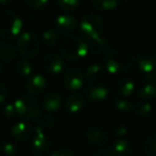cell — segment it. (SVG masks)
I'll return each mask as SVG.
<instances>
[{
	"mask_svg": "<svg viewBox=\"0 0 156 156\" xmlns=\"http://www.w3.org/2000/svg\"><path fill=\"white\" fill-rule=\"evenodd\" d=\"M104 73V68L100 64H91L87 67L83 76L90 84H94V83H100L102 81Z\"/></svg>",
	"mask_w": 156,
	"mask_h": 156,
	"instance_id": "44dd1931",
	"label": "cell"
},
{
	"mask_svg": "<svg viewBox=\"0 0 156 156\" xmlns=\"http://www.w3.org/2000/svg\"><path fill=\"white\" fill-rule=\"evenodd\" d=\"M86 138L88 142L92 146L102 147L108 142L109 136L106 129L101 126H91L86 133Z\"/></svg>",
	"mask_w": 156,
	"mask_h": 156,
	"instance_id": "4fadbf2b",
	"label": "cell"
},
{
	"mask_svg": "<svg viewBox=\"0 0 156 156\" xmlns=\"http://www.w3.org/2000/svg\"><path fill=\"white\" fill-rule=\"evenodd\" d=\"M16 116L25 121L36 119L41 115V107L38 101L31 96H23L14 101Z\"/></svg>",
	"mask_w": 156,
	"mask_h": 156,
	"instance_id": "277c9868",
	"label": "cell"
},
{
	"mask_svg": "<svg viewBox=\"0 0 156 156\" xmlns=\"http://www.w3.org/2000/svg\"><path fill=\"white\" fill-rule=\"evenodd\" d=\"M34 64L32 61L29 60V58H24L17 61L16 63V71L21 76H30L33 73Z\"/></svg>",
	"mask_w": 156,
	"mask_h": 156,
	"instance_id": "603a6c76",
	"label": "cell"
},
{
	"mask_svg": "<svg viewBox=\"0 0 156 156\" xmlns=\"http://www.w3.org/2000/svg\"><path fill=\"white\" fill-rule=\"evenodd\" d=\"M138 97L144 101L153 100L156 97V83L144 82L138 90Z\"/></svg>",
	"mask_w": 156,
	"mask_h": 156,
	"instance_id": "cb8c5ba5",
	"label": "cell"
},
{
	"mask_svg": "<svg viewBox=\"0 0 156 156\" xmlns=\"http://www.w3.org/2000/svg\"><path fill=\"white\" fill-rule=\"evenodd\" d=\"M59 124V121L56 117L51 115H46V116H41L36 119V123L34 126L40 127L42 129H55L57 125Z\"/></svg>",
	"mask_w": 156,
	"mask_h": 156,
	"instance_id": "d4e9b609",
	"label": "cell"
},
{
	"mask_svg": "<svg viewBox=\"0 0 156 156\" xmlns=\"http://www.w3.org/2000/svg\"><path fill=\"white\" fill-rule=\"evenodd\" d=\"M112 133L117 137H123L128 133V126L125 122H118L112 126Z\"/></svg>",
	"mask_w": 156,
	"mask_h": 156,
	"instance_id": "d6a6232c",
	"label": "cell"
},
{
	"mask_svg": "<svg viewBox=\"0 0 156 156\" xmlns=\"http://www.w3.org/2000/svg\"><path fill=\"white\" fill-rule=\"evenodd\" d=\"M142 80L144 82L156 83V70L151 72H146V73H142Z\"/></svg>",
	"mask_w": 156,
	"mask_h": 156,
	"instance_id": "74e56055",
	"label": "cell"
},
{
	"mask_svg": "<svg viewBox=\"0 0 156 156\" xmlns=\"http://www.w3.org/2000/svg\"><path fill=\"white\" fill-rule=\"evenodd\" d=\"M104 20L102 19V17L93 13H89L81 18L79 30L83 39L88 41L102 35L104 32Z\"/></svg>",
	"mask_w": 156,
	"mask_h": 156,
	"instance_id": "5b68a950",
	"label": "cell"
},
{
	"mask_svg": "<svg viewBox=\"0 0 156 156\" xmlns=\"http://www.w3.org/2000/svg\"><path fill=\"white\" fill-rule=\"evenodd\" d=\"M8 96H9L8 88H6V86L3 84V83L0 82V104H2V103L6 100Z\"/></svg>",
	"mask_w": 156,
	"mask_h": 156,
	"instance_id": "8d00e7d4",
	"label": "cell"
},
{
	"mask_svg": "<svg viewBox=\"0 0 156 156\" xmlns=\"http://www.w3.org/2000/svg\"><path fill=\"white\" fill-rule=\"evenodd\" d=\"M16 46L6 41L0 43V60L4 63H11L16 58Z\"/></svg>",
	"mask_w": 156,
	"mask_h": 156,
	"instance_id": "7402d4cb",
	"label": "cell"
},
{
	"mask_svg": "<svg viewBox=\"0 0 156 156\" xmlns=\"http://www.w3.org/2000/svg\"><path fill=\"white\" fill-rule=\"evenodd\" d=\"M50 156H75V154L71 150H69V149L60 148V149H57Z\"/></svg>",
	"mask_w": 156,
	"mask_h": 156,
	"instance_id": "d590c367",
	"label": "cell"
},
{
	"mask_svg": "<svg viewBox=\"0 0 156 156\" xmlns=\"http://www.w3.org/2000/svg\"><path fill=\"white\" fill-rule=\"evenodd\" d=\"M152 111H153L152 105H151V103L148 102V101L142 100V101H140V102L134 104L133 112L135 113L136 116H138V117H140V118H148L149 116H151Z\"/></svg>",
	"mask_w": 156,
	"mask_h": 156,
	"instance_id": "83f0119b",
	"label": "cell"
},
{
	"mask_svg": "<svg viewBox=\"0 0 156 156\" xmlns=\"http://www.w3.org/2000/svg\"><path fill=\"white\" fill-rule=\"evenodd\" d=\"M13 0H0V4L1 5H8V4L12 3Z\"/></svg>",
	"mask_w": 156,
	"mask_h": 156,
	"instance_id": "ab89813d",
	"label": "cell"
},
{
	"mask_svg": "<svg viewBox=\"0 0 156 156\" xmlns=\"http://www.w3.org/2000/svg\"><path fill=\"white\" fill-rule=\"evenodd\" d=\"M115 107L117 111L123 114H129L134 109V103L131 100L126 99V97L117 98L115 101Z\"/></svg>",
	"mask_w": 156,
	"mask_h": 156,
	"instance_id": "f546056e",
	"label": "cell"
},
{
	"mask_svg": "<svg viewBox=\"0 0 156 156\" xmlns=\"http://www.w3.org/2000/svg\"><path fill=\"white\" fill-rule=\"evenodd\" d=\"M43 68L46 72L49 74H60L64 69V61L60 55L56 53H49L44 56L43 62H42Z\"/></svg>",
	"mask_w": 156,
	"mask_h": 156,
	"instance_id": "30bf717a",
	"label": "cell"
},
{
	"mask_svg": "<svg viewBox=\"0 0 156 156\" xmlns=\"http://www.w3.org/2000/svg\"><path fill=\"white\" fill-rule=\"evenodd\" d=\"M63 85L67 89L72 91H76L82 87L85 76L82 71L77 67L69 68L63 74Z\"/></svg>",
	"mask_w": 156,
	"mask_h": 156,
	"instance_id": "9c48e42d",
	"label": "cell"
},
{
	"mask_svg": "<svg viewBox=\"0 0 156 156\" xmlns=\"http://www.w3.org/2000/svg\"><path fill=\"white\" fill-rule=\"evenodd\" d=\"M33 134V126L25 121L17 122L11 129V136L16 141H27Z\"/></svg>",
	"mask_w": 156,
	"mask_h": 156,
	"instance_id": "9a60e30c",
	"label": "cell"
},
{
	"mask_svg": "<svg viewBox=\"0 0 156 156\" xmlns=\"http://www.w3.org/2000/svg\"><path fill=\"white\" fill-rule=\"evenodd\" d=\"M86 41H87L88 47H89V52L93 54H104L110 48L109 41L102 35L95 37V38L88 39Z\"/></svg>",
	"mask_w": 156,
	"mask_h": 156,
	"instance_id": "e0dca14e",
	"label": "cell"
},
{
	"mask_svg": "<svg viewBox=\"0 0 156 156\" xmlns=\"http://www.w3.org/2000/svg\"><path fill=\"white\" fill-rule=\"evenodd\" d=\"M86 104L85 96L80 94H72L65 99L64 108L70 114H77L83 108Z\"/></svg>",
	"mask_w": 156,
	"mask_h": 156,
	"instance_id": "2e32d148",
	"label": "cell"
},
{
	"mask_svg": "<svg viewBox=\"0 0 156 156\" xmlns=\"http://www.w3.org/2000/svg\"><path fill=\"white\" fill-rule=\"evenodd\" d=\"M26 4L33 9H42L48 3L49 0H24Z\"/></svg>",
	"mask_w": 156,
	"mask_h": 156,
	"instance_id": "836d02e7",
	"label": "cell"
},
{
	"mask_svg": "<svg viewBox=\"0 0 156 156\" xmlns=\"http://www.w3.org/2000/svg\"><path fill=\"white\" fill-rule=\"evenodd\" d=\"M42 41L46 47H55L60 41V34L57 30L47 29L42 34Z\"/></svg>",
	"mask_w": 156,
	"mask_h": 156,
	"instance_id": "484cf974",
	"label": "cell"
},
{
	"mask_svg": "<svg viewBox=\"0 0 156 156\" xmlns=\"http://www.w3.org/2000/svg\"><path fill=\"white\" fill-rule=\"evenodd\" d=\"M111 156H129L133 153V146L125 139H118L109 149Z\"/></svg>",
	"mask_w": 156,
	"mask_h": 156,
	"instance_id": "ac0fdd59",
	"label": "cell"
},
{
	"mask_svg": "<svg viewBox=\"0 0 156 156\" xmlns=\"http://www.w3.org/2000/svg\"><path fill=\"white\" fill-rule=\"evenodd\" d=\"M59 8L67 12L76 11L80 5V0H57Z\"/></svg>",
	"mask_w": 156,
	"mask_h": 156,
	"instance_id": "1f68e13d",
	"label": "cell"
},
{
	"mask_svg": "<svg viewBox=\"0 0 156 156\" xmlns=\"http://www.w3.org/2000/svg\"><path fill=\"white\" fill-rule=\"evenodd\" d=\"M0 151L4 156H15L18 154L19 148L16 144V142L11 141V140H6L0 146Z\"/></svg>",
	"mask_w": 156,
	"mask_h": 156,
	"instance_id": "4dcf8cb0",
	"label": "cell"
},
{
	"mask_svg": "<svg viewBox=\"0 0 156 156\" xmlns=\"http://www.w3.org/2000/svg\"><path fill=\"white\" fill-rule=\"evenodd\" d=\"M89 156H111L109 150H106V149H98V150H95L91 153Z\"/></svg>",
	"mask_w": 156,
	"mask_h": 156,
	"instance_id": "f35d334b",
	"label": "cell"
},
{
	"mask_svg": "<svg viewBox=\"0 0 156 156\" xmlns=\"http://www.w3.org/2000/svg\"><path fill=\"white\" fill-rule=\"evenodd\" d=\"M109 90L106 86L98 83H94V84H90L85 88L83 94L87 100L90 102H102L108 97Z\"/></svg>",
	"mask_w": 156,
	"mask_h": 156,
	"instance_id": "7c38bea8",
	"label": "cell"
},
{
	"mask_svg": "<svg viewBox=\"0 0 156 156\" xmlns=\"http://www.w3.org/2000/svg\"><path fill=\"white\" fill-rule=\"evenodd\" d=\"M3 115L6 118H13L16 116V111H15L14 103H9L3 107Z\"/></svg>",
	"mask_w": 156,
	"mask_h": 156,
	"instance_id": "e575fe53",
	"label": "cell"
},
{
	"mask_svg": "<svg viewBox=\"0 0 156 156\" xmlns=\"http://www.w3.org/2000/svg\"><path fill=\"white\" fill-rule=\"evenodd\" d=\"M104 68L110 74L128 71L135 64V55L131 50L122 47L109 48L103 54Z\"/></svg>",
	"mask_w": 156,
	"mask_h": 156,
	"instance_id": "6da1fadb",
	"label": "cell"
},
{
	"mask_svg": "<svg viewBox=\"0 0 156 156\" xmlns=\"http://www.w3.org/2000/svg\"><path fill=\"white\" fill-rule=\"evenodd\" d=\"M91 3L97 10L109 12L119 8L121 0H91Z\"/></svg>",
	"mask_w": 156,
	"mask_h": 156,
	"instance_id": "4316f807",
	"label": "cell"
},
{
	"mask_svg": "<svg viewBox=\"0 0 156 156\" xmlns=\"http://www.w3.org/2000/svg\"><path fill=\"white\" fill-rule=\"evenodd\" d=\"M135 63L142 73L156 70V51L154 49L146 48L136 54Z\"/></svg>",
	"mask_w": 156,
	"mask_h": 156,
	"instance_id": "ba28073f",
	"label": "cell"
},
{
	"mask_svg": "<svg viewBox=\"0 0 156 156\" xmlns=\"http://www.w3.org/2000/svg\"><path fill=\"white\" fill-rule=\"evenodd\" d=\"M77 23V19L75 16L70 14H61L57 17L55 21V27L59 34L69 35L73 31H75Z\"/></svg>",
	"mask_w": 156,
	"mask_h": 156,
	"instance_id": "8fae6325",
	"label": "cell"
},
{
	"mask_svg": "<svg viewBox=\"0 0 156 156\" xmlns=\"http://www.w3.org/2000/svg\"><path fill=\"white\" fill-rule=\"evenodd\" d=\"M116 90L121 97H129L135 90V82L129 76H122L116 83Z\"/></svg>",
	"mask_w": 156,
	"mask_h": 156,
	"instance_id": "ffe728a7",
	"label": "cell"
},
{
	"mask_svg": "<svg viewBox=\"0 0 156 156\" xmlns=\"http://www.w3.org/2000/svg\"><path fill=\"white\" fill-rule=\"evenodd\" d=\"M1 71H2V66H1V64H0V73H1Z\"/></svg>",
	"mask_w": 156,
	"mask_h": 156,
	"instance_id": "60d3db41",
	"label": "cell"
},
{
	"mask_svg": "<svg viewBox=\"0 0 156 156\" xmlns=\"http://www.w3.org/2000/svg\"><path fill=\"white\" fill-rule=\"evenodd\" d=\"M62 105V97L59 93L52 91V93H48L44 97L43 99V107L45 111L49 112V113H54L57 112Z\"/></svg>",
	"mask_w": 156,
	"mask_h": 156,
	"instance_id": "d6986e66",
	"label": "cell"
},
{
	"mask_svg": "<svg viewBox=\"0 0 156 156\" xmlns=\"http://www.w3.org/2000/svg\"><path fill=\"white\" fill-rule=\"evenodd\" d=\"M46 86H47V80L40 73L31 74L30 76H28L26 82V88L28 93L32 96H39L43 94L46 89Z\"/></svg>",
	"mask_w": 156,
	"mask_h": 156,
	"instance_id": "5bb4252c",
	"label": "cell"
},
{
	"mask_svg": "<svg viewBox=\"0 0 156 156\" xmlns=\"http://www.w3.org/2000/svg\"><path fill=\"white\" fill-rule=\"evenodd\" d=\"M142 150L146 156H156V133H151L142 144Z\"/></svg>",
	"mask_w": 156,
	"mask_h": 156,
	"instance_id": "f1b7e54d",
	"label": "cell"
},
{
	"mask_svg": "<svg viewBox=\"0 0 156 156\" xmlns=\"http://www.w3.org/2000/svg\"><path fill=\"white\" fill-rule=\"evenodd\" d=\"M60 52L65 58L70 61H78L86 58L89 53L88 44L82 37L67 36L60 44Z\"/></svg>",
	"mask_w": 156,
	"mask_h": 156,
	"instance_id": "7a4b0ae2",
	"label": "cell"
},
{
	"mask_svg": "<svg viewBox=\"0 0 156 156\" xmlns=\"http://www.w3.org/2000/svg\"><path fill=\"white\" fill-rule=\"evenodd\" d=\"M17 51L24 58H33L40 50V41L34 33L24 32L17 38Z\"/></svg>",
	"mask_w": 156,
	"mask_h": 156,
	"instance_id": "8992f818",
	"label": "cell"
},
{
	"mask_svg": "<svg viewBox=\"0 0 156 156\" xmlns=\"http://www.w3.org/2000/svg\"><path fill=\"white\" fill-rule=\"evenodd\" d=\"M23 21L16 13L6 11L0 14V37L6 41L21 34Z\"/></svg>",
	"mask_w": 156,
	"mask_h": 156,
	"instance_id": "3957f363",
	"label": "cell"
},
{
	"mask_svg": "<svg viewBox=\"0 0 156 156\" xmlns=\"http://www.w3.org/2000/svg\"><path fill=\"white\" fill-rule=\"evenodd\" d=\"M30 141V151L34 156H46L50 152L51 142L44 129L33 126V134Z\"/></svg>",
	"mask_w": 156,
	"mask_h": 156,
	"instance_id": "52a82bcc",
	"label": "cell"
}]
</instances>
